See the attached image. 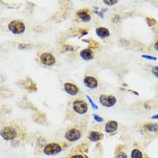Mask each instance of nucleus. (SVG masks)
<instances>
[{
	"label": "nucleus",
	"mask_w": 158,
	"mask_h": 158,
	"mask_svg": "<svg viewBox=\"0 0 158 158\" xmlns=\"http://www.w3.org/2000/svg\"><path fill=\"white\" fill-rule=\"evenodd\" d=\"M82 136L81 130L77 127L69 128L64 135L65 139L69 142H74L80 140Z\"/></svg>",
	"instance_id": "f257e3e1"
},
{
	"label": "nucleus",
	"mask_w": 158,
	"mask_h": 158,
	"mask_svg": "<svg viewBox=\"0 0 158 158\" xmlns=\"http://www.w3.org/2000/svg\"><path fill=\"white\" fill-rule=\"evenodd\" d=\"M17 130L12 126H6L0 131V135L4 140L7 141L14 140L17 136Z\"/></svg>",
	"instance_id": "f03ea898"
},
{
	"label": "nucleus",
	"mask_w": 158,
	"mask_h": 158,
	"mask_svg": "<svg viewBox=\"0 0 158 158\" xmlns=\"http://www.w3.org/2000/svg\"><path fill=\"white\" fill-rule=\"evenodd\" d=\"M63 149L62 146L58 143H50L43 148V153L47 156L56 155L60 153Z\"/></svg>",
	"instance_id": "7ed1b4c3"
},
{
	"label": "nucleus",
	"mask_w": 158,
	"mask_h": 158,
	"mask_svg": "<svg viewBox=\"0 0 158 158\" xmlns=\"http://www.w3.org/2000/svg\"><path fill=\"white\" fill-rule=\"evenodd\" d=\"M8 29L14 34H21L24 32L26 26L21 21L14 20L9 23Z\"/></svg>",
	"instance_id": "20e7f679"
},
{
	"label": "nucleus",
	"mask_w": 158,
	"mask_h": 158,
	"mask_svg": "<svg viewBox=\"0 0 158 158\" xmlns=\"http://www.w3.org/2000/svg\"><path fill=\"white\" fill-rule=\"evenodd\" d=\"M73 111L78 115H84L88 112V104L82 100H75L72 103Z\"/></svg>",
	"instance_id": "39448f33"
},
{
	"label": "nucleus",
	"mask_w": 158,
	"mask_h": 158,
	"mask_svg": "<svg viewBox=\"0 0 158 158\" xmlns=\"http://www.w3.org/2000/svg\"><path fill=\"white\" fill-rule=\"evenodd\" d=\"M100 104L105 107H111L116 103V99L112 95H101L99 98Z\"/></svg>",
	"instance_id": "423d86ee"
},
{
	"label": "nucleus",
	"mask_w": 158,
	"mask_h": 158,
	"mask_svg": "<svg viewBox=\"0 0 158 158\" xmlns=\"http://www.w3.org/2000/svg\"><path fill=\"white\" fill-rule=\"evenodd\" d=\"M40 60L41 63L47 66H54L55 63V56L51 53H44L40 56Z\"/></svg>",
	"instance_id": "0eeeda50"
},
{
	"label": "nucleus",
	"mask_w": 158,
	"mask_h": 158,
	"mask_svg": "<svg viewBox=\"0 0 158 158\" xmlns=\"http://www.w3.org/2000/svg\"><path fill=\"white\" fill-rule=\"evenodd\" d=\"M84 84L89 89H96L98 86V81L93 76H85L84 79Z\"/></svg>",
	"instance_id": "6e6552de"
},
{
	"label": "nucleus",
	"mask_w": 158,
	"mask_h": 158,
	"mask_svg": "<svg viewBox=\"0 0 158 158\" xmlns=\"http://www.w3.org/2000/svg\"><path fill=\"white\" fill-rule=\"evenodd\" d=\"M104 135L100 131H90L88 134L87 138L89 140L92 142H96L103 139Z\"/></svg>",
	"instance_id": "1a4fd4ad"
},
{
	"label": "nucleus",
	"mask_w": 158,
	"mask_h": 158,
	"mask_svg": "<svg viewBox=\"0 0 158 158\" xmlns=\"http://www.w3.org/2000/svg\"><path fill=\"white\" fill-rule=\"evenodd\" d=\"M65 91L70 95H75L78 92V88L73 84L70 83H66L64 84Z\"/></svg>",
	"instance_id": "9d476101"
},
{
	"label": "nucleus",
	"mask_w": 158,
	"mask_h": 158,
	"mask_svg": "<svg viewBox=\"0 0 158 158\" xmlns=\"http://www.w3.org/2000/svg\"><path fill=\"white\" fill-rule=\"evenodd\" d=\"M118 122L114 120H110L108 122L105 127V130L108 133H112L115 132L118 129Z\"/></svg>",
	"instance_id": "9b49d317"
},
{
	"label": "nucleus",
	"mask_w": 158,
	"mask_h": 158,
	"mask_svg": "<svg viewBox=\"0 0 158 158\" xmlns=\"http://www.w3.org/2000/svg\"><path fill=\"white\" fill-rule=\"evenodd\" d=\"M78 17L84 23L90 22L91 20V16L86 10H80L77 13Z\"/></svg>",
	"instance_id": "f8f14e48"
},
{
	"label": "nucleus",
	"mask_w": 158,
	"mask_h": 158,
	"mask_svg": "<svg viewBox=\"0 0 158 158\" xmlns=\"http://www.w3.org/2000/svg\"><path fill=\"white\" fill-rule=\"evenodd\" d=\"M96 34L98 37L102 39H104L107 37H108L110 35V31L105 27H98L96 29Z\"/></svg>",
	"instance_id": "ddd939ff"
},
{
	"label": "nucleus",
	"mask_w": 158,
	"mask_h": 158,
	"mask_svg": "<svg viewBox=\"0 0 158 158\" xmlns=\"http://www.w3.org/2000/svg\"><path fill=\"white\" fill-rule=\"evenodd\" d=\"M81 56L85 60H90L93 58L94 53L90 48H85L82 50L80 53Z\"/></svg>",
	"instance_id": "4468645a"
},
{
	"label": "nucleus",
	"mask_w": 158,
	"mask_h": 158,
	"mask_svg": "<svg viewBox=\"0 0 158 158\" xmlns=\"http://www.w3.org/2000/svg\"><path fill=\"white\" fill-rule=\"evenodd\" d=\"M144 128L150 133H158V123H148L144 125Z\"/></svg>",
	"instance_id": "2eb2a0df"
},
{
	"label": "nucleus",
	"mask_w": 158,
	"mask_h": 158,
	"mask_svg": "<svg viewBox=\"0 0 158 158\" xmlns=\"http://www.w3.org/2000/svg\"><path fill=\"white\" fill-rule=\"evenodd\" d=\"M131 158H145L144 153L139 148H134L131 151Z\"/></svg>",
	"instance_id": "dca6fc26"
},
{
	"label": "nucleus",
	"mask_w": 158,
	"mask_h": 158,
	"mask_svg": "<svg viewBox=\"0 0 158 158\" xmlns=\"http://www.w3.org/2000/svg\"><path fill=\"white\" fill-rule=\"evenodd\" d=\"M67 158H88L82 153H73L71 154Z\"/></svg>",
	"instance_id": "f3484780"
},
{
	"label": "nucleus",
	"mask_w": 158,
	"mask_h": 158,
	"mask_svg": "<svg viewBox=\"0 0 158 158\" xmlns=\"http://www.w3.org/2000/svg\"><path fill=\"white\" fill-rule=\"evenodd\" d=\"M114 158H128V156L125 151L120 150L116 153Z\"/></svg>",
	"instance_id": "a211bd4d"
},
{
	"label": "nucleus",
	"mask_w": 158,
	"mask_h": 158,
	"mask_svg": "<svg viewBox=\"0 0 158 158\" xmlns=\"http://www.w3.org/2000/svg\"><path fill=\"white\" fill-rule=\"evenodd\" d=\"M86 97L87 98V99L88 100L89 103L90 104V105H91L93 109H96V110H97V109H98V106H97L94 103V102L92 101V99H91V97H90L89 95H86Z\"/></svg>",
	"instance_id": "6ab92c4d"
},
{
	"label": "nucleus",
	"mask_w": 158,
	"mask_h": 158,
	"mask_svg": "<svg viewBox=\"0 0 158 158\" xmlns=\"http://www.w3.org/2000/svg\"><path fill=\"white\" fill-rule=\"evenodd\" d=\"M93 116L94 120H95L96 122H97L101 123V122H103L104 121V119H103V118L102 117H101L100 116H99V115H96V114H93Z\"/></svg>",
	"instance_id": "aec40b11"
},
{
	"label": "nucleus",
	"mask_w": 158,
	"mask_h": 158,
	"mask_svg": "<svg viewBox=\"0 0 158 158\" xmlns=\"http://www.w3.org/2000/svg\"><path fill=\"white\" fill-rule=\"evenodd\" d=\"M103 3H105L107 5L112 6V5L117 3L118 1H112V0H109L108 1V0H105V1H103Z\"/></svg>",
	"instance_id": "412c9836"
},
{
	"label": "nucleus",
	"mask_w": 158,
	"mask_h": 158,
	"mask_svg": "<svg viewBox=\"0 0 158 158\" xmlns=\"http://www.w3.org/2000/svg\"><path fill=\"white\" fill-rule=\"evenodd\" d=\"M152 73L157 77L158 78V66H154L152 68Z\"/></svg>",
	"instance_id": "4be33fe9"
},
{
	"label": "nucleus",
	"mask_w": 158,
	"mask_h": 158,
	"mask_svg": "<svg viewBox=\"0 0 158 158\" xmlns=\"http://www.w3.org/2000/svg\"><path fill=\"white\" fill-rule=\"evenodd\" d=\"M143 58L147 59V60H157V58L155 56H149V55H142L141 56Z\"/></svg>",
	"instance_id": "5701e85b"
},
{
	"label": "nucleus",
	"mask_w": 158,
	"mask_h": 158,
	"mask_svg": "<svg viewBox=\"0 0 158 158\" xmlns=\"http://www.w3.org/2000/svg\"><path fill=\"white\" fill-rule=\"evenodd\" d=\"M154 49H155L157 52H158V41L154 44Z\"/></svg>",
	"instance_id": "b1692460"
},
{
	"label": "nucleus",
	"mask_w": 158,
	"mask_h": 158,
	"mask_svg": "<svg viewBox=\"0 0 158 158\" xmlns=\"http://www.w3.org/2000/svg\"><path fill=\"white\" fill-rule=\"evenodd\" d=\"M151 118H152V119H158V114L152 116Z\"/></svg>",
	"instance_id": "393cba45"
},
{
	"label": "nucleus",
	"mask_w": 158,
	"mask_h": 158,
	"mask_svg": "<svg viewBox=\"0 0 158 158\" xmlns=\"http://www.w3.org/2000/svg\"><path fill=\"white\" fill-rule=\"evenodd\" d=\"M61 158H64V157H61Z\"/></svg>",
	"instance_id": "a878e982"
},
{
	"label": "nucleus",
	"mask_w": 158,
	"mask_h": 158,
	"mask_svg": "<svg viewBox=\"0 0 158 158\" xmlns=\"http://www.w3.org/2000/svg\"><path fill=\"white\" fill-rule=\"evenodd\" d=\"M145 158H148V157H145Z\"/></svg>",
	"instance_id": "bb28decb"
}]
</instances>
